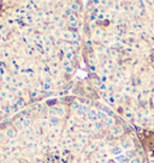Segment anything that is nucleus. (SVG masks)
<instances>
[{
	"label": "nucleus",
	"mask_w": 154,
	"mask_h": 163,
	"mask_svg": "<svg viewBox=\"0 0 154 163\" xmlns=\"http://www.w3.org/2000/svg\"><path fill=\"white\" fill-rule=\"evenodd\" d=\"M51 124H52V125H58V120H57V119H51Z\"/></svg>",
	"instance_id": "9"
},
{
	"label": "nucleus",
	"mask_w": 154,
	"mask_h": 163,
	"mask_svg": "<svg viewBox=\"0 0 154 163\" xmlns=\"http://www.w3.org/2000/svg\"><path fill=\"white\" fill-rule=\"evenodd\" d=\"M63 65H64L65 67H69V65H70V62H69V61H67V60H65L64 62H63Z\"/></svg>",
	"instance_id": "10"
},
{
	"label": "nucleus",
	"mask_w": 154,
	"mask_h": 163,
	"mask_svg": "<svg viewBox=\"0 0 154 163\" xmlns=\"http://www.w3.org/2000/svg\"><path fill=\"white\" fill-rule=\"evenodd\" d=\"M127 157H124V156H119V157H117V162L118 163H127Z\"/></svg>",
	"instance_id": "1"
},
{
	"label": "nucleus",
	"mask_w": 154,
	"mask_h": 163,
	"mask_svg": "<svg viewBox=\"0 0 154 163\" xmlns=\"http://www.w3.org/2000/svg\"><path fill=\"white\" fill-rule=\"evenodd\" d=\"M106 126H110V125H113V119H106Z\"/></svg>",
	"instance_id": "7"
},
{
	"label": "nucleus",
	"mask_w": 154,
	"mask_h": 163,
	"mask_svg": "<svg viewBox=\"0 0 154 163\" xmlns=\"http://www.w3.org/2000/svg\"><path fill=\"white\" fill-rule=\"evenodd\" d=\"M135 155H136L135 151H127V156L130 157V160H133V157H134Z\"/></svg>",
	"instance_id": "5"
},
{
	"label": "nucleus",
	"mask_w": 154,
	"mask_h": 163,
	"mask_svg": "<svg viewBox=\"0 0 154 163\" xmlns=\"http://www.w3.org/2000/svg\"><path fill=\"white\" fill-rule=\"evenodd\" d=\"M6 135H7L9 137H11V138H12V137H15V136H16V132H15L13 130H7Z\"/></svg>",
	"instance_id": "4"
},
{
	"label": "nucleus",
	"mask_w": 154,
	"mask_h": 163,
	"mask_svg": "<svg viewBox=\"0 0 154 163\" xmlns=\"http://www.w3.org/2000/svg\"><path fill=\"white\" fill-rule=\"evenodd\" d=\"M130 163H141V160L139 157H134L133 160H130Z\"/></svg>",
	"instance_id": "6"
},
{
	"label": "nucleus",
	"mask_w": 154,
	"mask_h": 163,
	"mask_svg": "<svg viewBox=\"0 0 154 163\" xmlns=\"http://www.w3.org/2000/svg\"><path fill=\"white\" fill-rule=\"evenodd\" d=\"M96 118H98V119H105L106 115H105L104 112H101V110H100V112H96Z\"/></svg>",
	"instance_id": "2"
},
{
	"label": "nucleus",
	"mask_w": 154,
	"mask_h": 163,
	"mask_svg": "<svg viewBox=\"0 0 154 163\" xmlns=\"http://www.w3.org/2000/svg\"><path fill=\"white\" fill-rule=\"evenodd\" d=\"M88 118H89V119H96V113H95V110H90V112L88 113Z\"/></svg>",
	"instance_id": "3"
},
{
	"label": "nucleus",
	"mask_w": 154,
	"mask_h": 163,
	"mask_svg": "<svg viewBox=\"0 0 154 163\" xmlns=\"http://www.w3.org/2000/svg\"><path fill=\"white\" fill-rule=\"evenodd\" d=\"M28 125H30V119H24L23 120V126H28Z\"/></svg>",
	"instance_id": "8"
}]
</instances>
